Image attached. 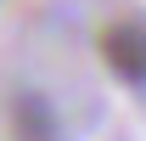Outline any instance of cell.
Here are the masks:
<instances>
[{
	"label": "cell",
	"mask_w": 146,
	"mask_h": 141,
	"mask_svg": "<svg viewBox=\"0 0 146 141\" xmlns=\"http://www.w3.org/2000/svg\"><path fill=\"white\" fill-rule=\"evenodd\" d=\"M11 130L17 141H62V124H56V107L39 96V90H23L11 102Z\"/></svg>",
	"instance_id": "2"
},
{
	"label": "cell",
	"mask_w": 146,
	"mask_h": 141,
	"mask_svg": "<svg viewBox=\"0 0 146 141\" xmlns=\"http://www.w3.org/2000/svg\"><path fill=\"white\" fill-rule=\"evenodd\" d=\"M101 62L112 68V79L124 85H146V23L118 17L101 28Z\"/></svg>",
	"instance_id": "1"
}]
</instances>
